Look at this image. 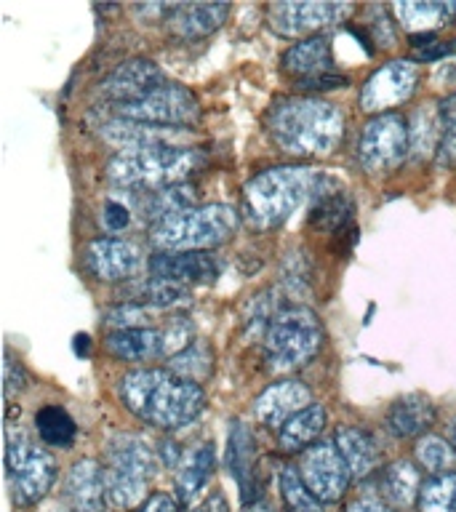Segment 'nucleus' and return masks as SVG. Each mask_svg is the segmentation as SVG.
<instances>
[{
    "label": "nucleus",
    "instance_id": "10",
    "mask_svg": "<svg viewBox=\"0 0 456 512\" xmlns=\"http://www.w3.org/2000/svg\"><path fill=\"white\" fill-rule=\"evenodd\" d=\"M118 118L136 120V123H150L163 128H187L200 120V104L184 86L166 83L155 88L152 94L136 99V102L118 104Z\"/></svg>",
    "mask_w": 456,
    "mask_h": 512
},
{
    "label": "nucleus",
    "instance_id": "14",
    "mask_svg": "<svg viewBox=\"0 0 456 512\" xmlns=\"http://www.w3.org/2000/svg\"><path fill=\"white\" fill-rule=\"evenodd\" d=\"M83 264L88 275L102 283H126L142 267V254L128 240L96 238L83 251Z\"/></svg>",
    "mask_w": 456,
    "mask_h": 512
},
{
    "label": "nucleus",
    "instance_id": "18",
    "mask_svg": "<svg viewBox=\"0 0 456 512\" xmlns=\"http://www.w3.org/2000/svg\"><path fill=\"white\" fill-rule=\"evenodd\" d=\"M64 502L70 512H104L107 510V486L104 467L96 459H80L64 478Z\"/></svg>",
    "mask_w": 456,
    "mask_h": 512
},
{
    "label": "nucleus",
    "instance_id": "51",
    "mask_svg": "<svg viewBox=\"0 0 456 512\" xmlns=\"http://www.w3.org/2000/svg\"><path fill=\"white\" fill-rule=\"evenodd\" d=\"M243 512H272V510H270V507H267V504L254 502V504H246V507H243Z\"/></svg>",
    "mask_w": 456,
    "mask_h": 512
},
{
    "label": "nucleus",
    "instance_id": "12",
    "mask_svg": "<svg viewBox=\"0 0 456 512\" xmlns=\"http://www.w3.org/2000/svg\"><path fill=\"white\" fill-rule=\"evenodd\" d=\"M419 86V67L408 59H398L379 67V70L366 80L360 91V110L368 115H384L408 102Z\"/></svg>",
    "mask_w": 456,
    "mask_h": 512
},
{
    "label": "nucleus",
    "instance_id": "3",
    "mask_svg": "<svg viewBox=\"0 0 456 512\" xmlns=\"http://www.w3.org/2000/svg\"><path fill=\"white\" fill-rule=\"evenodd\" d=\"M318 184V174L304 166H278L256 174L243 190L251 224L272 230L286 222Z\"/></svg>",
    "mask_w": 456,
    "mask_h": 512
},
{
    "label": "nucleus",
    "instance_id": "35",
    "mask_svg": "<svg viewBox=\"0 0 456 512\" xmlns=\"http://www.w3.org/2000/svg\"><path fill=\"white\" fill-rule=\"evenodd\" d=\"M411 128V150L414 155L424 158L427 152H438L440 136H443V120H440V107H422L414 112V118L408 120Z\"/></svg>",
    "mask_w": 456,
    "mask_h": 512
},
{
    "label": "nucleus",
    "instance_id": "49",
    "mask_svg": "<svg viewBox=\"0 0 456 512\" xmlns=\"http://www.w3.org/2000/svg\"><path fill=\"white\" fill-rule=\"evenodd\" d=\"M88 350H91V336L88 334L75 336V352H78L80 358H83V355H88Z\"/></svg>",
    "mask_w": 456,
    "mask_h": 512
},
{
    "label": "nucleus",
    "instance_id": "50",
    "mask_svg": "<svg viewBox=\"0 0 456 512\" xmlns=\"http://www.w3.org/2000/svg\"><path fill=\"white\" fill-rule=\"evenodd\" d=\"M446 440H448V443H451V446H454V451H456V419H451V422H448Z\"/></svg>",
    "mask_w": 456,
    "mask_h": 512
},
{
    "label": "nucleus",
    "instance_id": "47",
    "mask_svg": "<svg viewBox=\"0 0 456 512\" xmlns=\"http://www.w3.org/2000/svg\"><path fill=\"white\" fill-rule=\"evenodd\" d=\"M192 512H230V504H227V499L219 491H214V494H208Z\"/></svg>",
    "mask_w": 456,
    "mask_h": 512
},
{
    "label": "nucleus",
    "instance_id": "40",
    "mask_svg": "<svg viewBox=\"0 0 456 512\" xmlns=\"http://www.w3.org/2000/svg\"><path fill=\"white\" fill-rule=\"evenodd\" d=\"M155 315V307H147V304H136V302H123L118 307L104 312V323L115 331H123V328H150L144 326L147 320Z\"/></svg>",
    "mask_w": 456,
    "mask_h": 512
},
{
    "label": "nucleus",
    "instance_id": "9",
    "mask_svg": "<svg viewBox=\"0 0 456 512\" xmlns=\"http://www.w3.org/2000/svg\"><path fill=\"white\" fill-rule=\"evenodd\" d=\"M411 152V128L400 112L368 120L358 139V160L368 174H390Z\"/></svg>",
    "mask_w": 456,
    "mask_h": 512
},
{
    "label": "nucleus",
    "instance_id": "37",
    "mask_svg": "<svg viewBox=\"0 0 456 512\" xmlns=\"http://www.w3.org/2000/svg\"><path fill=\"white\" fill-rule=\"evenodd\" d=\"M280 491H283V502H286L288 512H326L323 510V502L307 491L296 467L283 470V475H280Z\"/></svg>",
    "mask_w": 456,
    "mask_h": 512
},
{
    "label": "nucleus",
    "instance_id": "13",
    "mask_svg": "<svg viewBox=\"0 0 456 512\" xmlns=\"http://www.w3.org/2000/svg\"><path fill=\"white\" fill-rule=\"evenodd\" d=\"M352 14L347 3H272L267 8V22L280 38H315L331 24L344 22Z\"/></svg>",
    "mask_w": 456,
    "mask_h": 512
},
{
    "label": "nucleus",
    "instance_id": "4",
    "mask_svg": "<svg viewBox=\"0 0 456 512\" xmlns=\"http://www.w3.org/2000/svg\"><path fill=\"white\" fill-rule=\"evenodd\" d=\"M198 166L203 155L190 147L176 144H155L142 150H123L107 163V179L120 187H139V190H163L171 184H182Z\"/></svg>",
    "mask_w": 456,
    "mask_h": 512
},
{
    "label": "nucleus",
    "instance_id": "34",
    "mask_svg": "<svg viewBox=\"0 0 456 512\" xmlns=\"http://www.w3.org/2000/svg\"><path fill=\"white\" fill-rule=\"evenodd\" d=\"M416 507L419 512H456V472H443L424 480Z\"/></svg>",
    "mask_w": 456,
    "mask_h": 512
},
{
    "label": "nucleus",
    "instance_id": "6",
    "mask_svg": "<svg viewBox=\"0 0 456 512\" xmlns=\"http://www.w3.org/2000/svg\"><path fill=\"white\" fill-rule=\"evenodd\" d=\"M238 224L240 216L232 206H195L152 224L150 240L160 251H208L227 243Z\"/></svg>",
    "mask_w": 456,
    "mask_h": 512
},
{
    "label": "nucleus",
    "instance_id": "31",
    "mask_svg": "<svg viewBox=\"0 0 456 512\" xmlns=\"http://www.w3.org/2000/svg\"><path fill=\"white\" fill-rule=\"evenodd\" d=\"M195 200H198L195 187H190V184H171V187H163V190L147 192L144 216L152 219V224H155L160 219H166V216L187 211V208H195Z\"/></svg>",
    "mask_w": 456,
    "mask_h": 512
},
{
    "label": "nucleus",
    "instance_id": "24",
    "mask_svg": "<svg viewBox=\"0 0 456 512\" xmlns=\"http://www.w3.org/2000/svg\"><path fill=\"white\" fill-rule=\"evenodd\" d=\"M435 422V406L424 395H406L395 400L387 411V430L395 438H419Z\"/></svg>",
    "mask_w": 456,
    "mask_h": 512
},
{
    "label": "nucleus",
    "instance_id": "45",
    "mask_svg": "<svg viewBox=\"0 0 456 512\" xmlns=\"http://www.w3.org/2000/svg\"><path fill=\"white\" fill-rule=\"evenodd\" d=\"M456 51V43H443V40H432L427 46L416 48V59L419 62H438L443 56H451Z\"/></svg>",
    "mask_w": 456,
    "mask_h": 512
},
{
    "label": "nucleus",
    "instance_id": "30",
    "mask_svg": "<svg viewBox=\"0 0 456 512\" xmlns=\"http://www.w3.org/2000/svg\"><path fill=\"white\" fill-rule=\"evenodd\" d=\"M398 22L414 35L432 32L438 24L451 22L456 16V3H398Z\"/></svg>",
    "mask_w": 456,
    "mask_h": 512
},
{
    "label": "nucleus",
    "instance_id": "21",
    "mask_svg": "<svg viewBox=\"0 0 456 512\" xmlns=\"http://www.w3.org/2000/svg\"><path fill=\"white\" fill-rule=\"evenodd\" d=\"M104 142L120 150H142V147H155V144H171L182 136V128L150 126V123H136V120L115 118L102 126Z\"/></svg>",
    "mask_w": 456,
    "mask_h": 512
},
{
    "label": "nucleus",
    "instance_id": "46",
    "mask_svg": "<svg viewBox=\"0 0 456 512\" xmlns=\"http://www.w3.org/2000/svg\"><path fill=\"white\" fill-rule=\"evenodd\" d=\"M136 512H179V499L168 494H152Z\"/></svg>",
    "mask_w": 456,
    "mask_h": 512
},
{
    "label": "nucleus",
    "instance_id": "48",
    "mask_svg": "<svg viewBox=\"0 0 456 512\" xmlns=\"http://www.w3.org/2000/svg\"><path fill=\"white\" fill-rule=\"evenodd\" d=\"M347 512H398V510H392L390 504L376 502V499H358V502L347 504Z\"/></svg>",
    "mask_w": 456,
    "mask_h": 512
},
{
    "label": "nucleus",
    "instance_id": "15",
    "mask_svg": "<svg viewBox=\"0 0 456 512\" xmlns=\"http://www.w3.org/2000/svg\"><path fill=\"white\" fill-rule=\"evenodd\" d=\"M150 275L160 280H171L179 286H203L214 283L222 272V264L208 251H160L150 256Z\"/></svg>",
    "mask_w": 456,
    "mask_h": 512
},
{
    "label": "nucleus",
    "instance_id": "22",
    "mask_svg": "<svg viewBox=\"0 0 456 512\" xmlns=\"http://www.w3.org/2000/svg\"><path fill=\"white\" fill-rule=\"evenodd\" d=\"M227 16H230V6H222V3H190V6H176L166 22L176 38L195 40L219 30Z\"/></svg>",
    "mask_w": 456,
    "mask_h": 512
},
{
    "label": "nucleus",
    "instance_id": "11",
    "mask_svg": "<svg viewBox=\"0 0 456 512\" xmlns=\"http://www.w3.org/2000/svg\"><path fill=\"white\" fill-rule=\"evenodd\" d=\"M296 470L307 491L323 504L339 502L352 483L350 467L339 454L334 440H318L310 448H304Z\"/></svg>",
    "mask_w": 456,
    "mask_h": 512
},
{
    "label": "nucleus",
    "instance_id": "2",
    "mask_svg": "<svg viewBox=\"0 0 456 512\" xmlns=\"http://www.w3.org/2000/svg\"><path fill=\"white\" fill-rule=\"evenodd\" d=\"M267 134L294 158H326L344 136V112L320 96H286L267 112Z\"/></svg>",
    "mask_w": 456,
    "mask_h": 512
},
{
    "label": "nucleus",
    "instance_id": "36",
    "mask_svg": "<svg viewBox=\"0 0 456 512\" xmlns=\"http://www.w3.org/2000/svg\"><path fill=\"white\" fill-rule=\"evenodd\" d=\"M414 454H416V462L422 464L424 470L430 472V475L454 472L456 451L446 438H438V435H424V438H419V443H416Z\"/></svg>",
    "mask_w": 456,
    "mask_h": 512
},
{
    "label": "nucleus",
    "instance_id": "39",
    "mask_svg": "<svg viewBox=\"0 0 456 512\" xmlns=\"http://www.w3.org/2000/svg\"><path fill=\"white\" fill-rule=\"evenodd\" d=\"M440 107V120H443V136H440L438 163L443 168L456 166V96H448Z\"/></svg>",
    "mask_w": 456,
    "mask_h": 512
},
{
    "label": "nucleus",
    "instance_id": "7",
    "mask_svg": "<svg viewBox=\"0 0 456 512\" xmlns=\"http://www.w3.org/2000/svg\"><path fill=\"white\" fill-rule=\"evenodd\" d=\"M323 347V326L310 307L291 304L270 318L264 331V358L278 374H288L310 363Z\"/></svg>",
    "mask_w": 456,
    "mask_h": 512
},
{
    "label": "nucleus",
    "instance_id": "43",
    "mask_svg": "<svg viewBox=\"0 0 456 512\" xmlns=\"http://www.w3.org/2000/svg\"><path fill=\"white\" fill-rule=\"evenodd\" d=\"M27 387V374H24V366L19 360L8 352L6 355V398L11 400L16 392H22Z\"/></svg>",
    "mask_w": 456,
    "mask_h": 512
},
{
    "label": "nucleus",
    "instance_id": "5",
    "mask_svg": "<svg viewBox=\"0 0 456 512\" xmlns=\"http://www.w3.org/2000/svg\"><path fill=\"white\" fill-rule=\"evenodd\" d=\"M104 486L107 502L120 512H136L150 496L152 478L158 470V459L152 448L136 435H115L104 446Z\"/></svg>",
    "mask_w": 456,
    "mask_h": 512
},
{
    "label": "nucleus",
    "instance_id": "44",
    "mask_svg": "<svg viewBox=\"0 0 456 512\" xmlns=\"http://www.w3.org/2000/svg\"><path fill=\"white\" fill-rule=\"evenodd\" d=\"M102 222L104 227L110 232H120L126 230L128 222H131V211H128L123 203H118V200H110L107 206H104V214H102Z\"/></svg>",
    "mask_w": 456,
    "mask_h": 512
},
{
    "label": "nucleus",
    "instance_id": "23",
    "mask_svg": "<svg viewBox=\"0 0 456 512\" xmlns=\"http://www.w3.org/2000/svg\"><path fill=\"white\" fill-rule=\"evenodd\" d=\"M104 347L112 358L144 363V360H155L163 355V331L160 328H123V331L107 334Z\"/></svg>",
    "mask_w": 456,
    "mask_h": 512
},
{
    "label": "nucleus",
    "instance_id": "28",
    "mask_svg": "<svg viewBox=\"0 0 456 512\" xmlns=\"http://www.w3.org/2000/svg\"><path fill=\"white\" fill-rule=\"evenodd\" d=\"M216 467V451L214 443H203L192 451L176 472V499L184 504H190L195 496L206 488Z\"/></svg>",
    "mask_w": 456,
    "mask_h": 512
},
{
    "label": "nucleus",
    "instance_id": "32",
    "mask_svg": "<svg viewBox=\"0 0 456 512\" xmlns=\"http://www.w3.org/2000/svg\"><path fill=\"white\" fill-rule=\"evenodd\" d=\"M35 427H38L40 440L46 443V446L54 448H64L70 446L72 440H75V422H72V416L59 406H43L35 414Z\"/></svg>",
    "mask_w": 456,
    "mask_h": 512
},
{
    "label": "nucleus",
    "instance_id": "20",
    "mask_svg": "<svg viewBox=\"0 0 456 512\" xmlns=\"http://www.w3.org/2000/svg\"><path fill=\"white\" fill-rule=\"evenodd\" d=\"M280 70L291 75L294 80L315 78L334 72V54H331V40L326 35L304 38L288 48L280 59Z\"/></svg>",
    "mask_w": 456,
    "mask_h": 512
},
{
    "label": "nucleus",
    "instance_id": "25",
    "mask_svg": "<svg viewBox=\"0 0 456 512\" xmlns=\"http://www.w3.org/2000/svg\"><path fill=\"white\" fill-rule=\"evenodd\" d=\"M339 454L344 456V462L350 467L352 480H363L368 475H374L379 467V448H376L374 438L360 427H339L334 438Z\"/></svg>",
    "mask_w": 456,
    "mask_h": 512
},
{
    "label": "nucleus",
    "instance_id": "33",
    "mask_svg": "<svg viewBox=\"0 0 456 512\" xmlns=\"http://www.w3.org/2000/svg\"><path fill=\"white\" fill-rule=\"evenodd\" d=\"M352 203L344 195V190H331L323 195H315V206H312L310 222L312 227H318L323 232H334L344 227V222L350 219Z\"/></svg>",
    "mask_w": 456,
    "mask_h": 512
},
{
    "label": "nucleus",
    "instance_id": "8",
    "mask_svg": "<svg viewBox=\"0 0 456 512\" xmlns=\"http://www.w3.org/2000/svg\"><path fill=\"white\" fill-rule=\"evenodd\" d=\"M6 470L16 507H32L51 491L59 464L46 448L35 446L22 427L8 424Z\"/></svg>",
    "mask_w": 456,
    "mask_h": 512
},
{
    "label": "nucleus",
    "instance_id": "17",
    "mask_svg": "<svg viewBox=\"0 0 456 512\" xmlns=\"http://www.w3.org/2000/svg\"><path fill=\"white\" fill-rule=\"evenodd\" d=\"M227 464L235 483L240 486V499L243 504H254L262 494L259 483V451H256L254 432L243 422H235L230 430V443H227Z\"/></svg>",
    "mask_w": 456,
    "mask_h": 512
},
{
    "label": "nucleus",
    "instance_id": "42",
    "mask_svg": "<svg viewBox=\"0 0 456 512\" xmlns=\"http://www.w3.org/2000/svg\"><path fill=\"white\" fill-rule=\"evenodd\" d=\"M350 78L339 75V72H326V75H315V78L296 80V88L310 91V94H320V91H334V88H347Z\"/></svg>",
    "mask_w": 456,
    "mask_h": 512
},
{
    "label": "nucleus",
    "instance_id": "41",
    "mask_svg": "<svg viewBox=\"0 0 456 512\" xmlns=\"http://www.w3.org/2000/svg\"><path fill=\"white\" fill-rule=\"evenodd\" d=\"M163 331V355H179L192 344V334H195V328H192V320L184 318V315H174V318L166 320V326L160 328Z\"/></svg>",
    "mask_w": 456,
    "mask_h": 512
},
{
    "label": "nucleus",
    "instance_id": "38",
    "mask_svg": "<svg viewBox=\"0 0 456 512\" xmlns=\"http://www.w3.org/2000/svg\"><path fill=\"white\" fill-rule=\"evenodd\" d=\"M171 371L190 379V382H200L211 371V352H208L206 344L192 342L187 350L171 358Z\"/></svg>",
    "mask_w": 456,
    "mask_h": 512
},
{
    "label": "nucleus",
    "instance_id": "16",
    "mask_svg": "<svg viewBox=\"0 0 456 512\" xmlns=\"http://www.w3.org/2000/svg\"><path fill=\"white\" fill-rule=\"evenodd\" d=\"M160 86H166V80H163V72H160L158 64L150 62V59H131V62H123L118 70H112L102 80L99 94L118 107V104L136 102V99L152 94Z\"/></svg>",
    "mask_w": 456,
    "mask_h": 512
},
{
    "label": "nucleus",
    "instance_id": "29",
    "mask_svg": "<svg viewBox=\"0 0 456 512\" xmlns=\"http://www.w3.org/2000/svg\"><path fill=\"white\" fill-rule=\"evenodd\" d=\"M123 302L147 304V307H155V310H166V307H179V304L190 302V288L171 283V280L147 278L126 286V299Z\"/></svg>",
    "mask_w": 456,
    "mask_h": 512
},
{
    "label": "nucleus",
    "instance_id": "27",
    "mask_svg": "<svg viewBox=\"0 0 456 512\" xmlns=\"http://www.w3.org/2000/svg\"><path fill=\"white\" fill-rule=\"evenodd\" d=\"M326 408L318 403H310L302 408L299 414L291 416L278 432V443L286 454H299L304 448H310L312 443H318L320 432L326 427Z\"/></svg>",
    "mask_w": 456,
    "mask_h": 512
},
{
    "label": "nucleus",
    "instance_id": "26",
    "mask_svg": "<svg viewBox=\"0 0 456 512\" xmlns=\"http://www.w3.org/2000/svg\"><path fill=\"white\" fill-rule=\"evenodd\" d=\"M419 488H422V478H419V470L414 467V462L408 459H400V462H392L387 470H382L379 475V494L392 510H408L414 507L416 499H419Z\"/></svg>",
    "mask_w": 456,
    "mask_h": 512
},
{
    "label": "nucleus",
    "instance_id": "1",
    "mask_svg": "<svg viewBox=\"0 0 456 512\" xmlns=\"http://www.w3.org/2000/svg\"><path fill=\"white\" fill-rule=\"evenodd\" d=\"M118 395L131 414L168 432L192 424L206 408V395L198 382L163 368L128 371L120 379Z\"/></svg>",
    "mask_w": 456,
    "mask_h": 512
},
{
    "label": "nucleus",
    "instance_id": "19",
    "mask_svg": "<svg viewBox=\"0 0 456 512\" xmlns=\"http://www.w3.org/2000/svg\"><path fill=\"white\" fill-rule=\"evenodd\" d=\"M310 403L312 395L302 382H296V379H280V382L270 384V387L256 398V422H262L264 427L278 430V427H283L291 416L299 414V411L310 406Z\"/></svg>",
    "mask_w": 456,
    "mask_h": 512
}]
</instances>
